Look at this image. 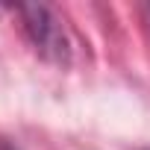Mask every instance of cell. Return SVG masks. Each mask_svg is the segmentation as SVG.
Returning <instances> with one entry per match:
<instances>
[{"label":"cell","mask_w":150,"mask_h":150,"mask_svg":"<svg viewBox=\"0 0 150 150\" xmlns=\"http://www.w3.org/2000/svg\"><path fill=\"white\" fill-rule=\"evenodd\" d=\"M144 15H147V21H150V3H147V6H144Z\"/></svg>","instance_id":"cell-2"},{"label":"cell","mask_w":150,"mask_h":150,"mask_svg":"<svg viewBox=\"0 0 150 150\" xmlns=\"http://www.w3.org/2000/svg\"><path fill=\"white\" fill-rule=\"evenodd\" d=\"M15 12L21 15L24 33H27V38L35 47L38 56H44L53 65H68L71 62L68 33H65L59 15L47 3H21V6H15Z\"/></svg>","instance_id":"cell-1"}]
</instances>
